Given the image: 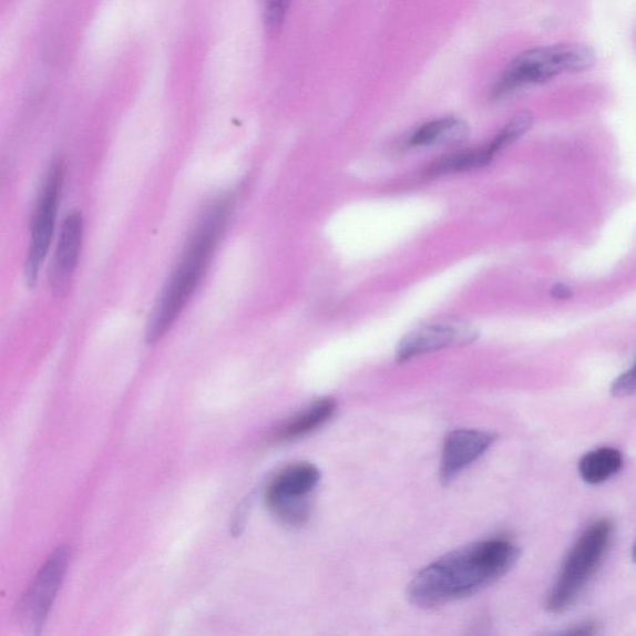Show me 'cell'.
<instances>
[{
  "instance_id": "1",
  "label": "cell",
  "mask_w": 636,
  "mask_h": 636,
  "mask_svg": "<svg viewBox=\"0 0 636 636\" xmlns=\"http://www.w3.org/2000/svg\"><path fill=\"white\" fill-rule=\"evenodd\" d=\"M519 556L517 547L504 540L461 547L420 571L410 583L409 598L420 608H433L469 597L504 577Z\"/></svg>"
},
{
  "instance_id": "2",
  "label": "cell",
  "mask_w": 636,
  "mask_h": 636,
  "mask_svg": "<svg viewBox=\"0 0 636 636\" xmlns=\"http://www.w3.org/2000/svg\"><path fill=\"white\" fill-rule=\"evenodd\" d=\"M234 207L232 196L215 201L204 213L194 230L186 250L164 286L147 325L146 341L153 345L162 340L196 293L207 271L218 242L223 237Z\"/></svg>"
},
{
  "instance_id": "3",
  "label": "cell",
  "mask_w": 636,
  "mask_h": 636,
  "mask_svg": "<svg viewBox=\"0 0 636 636\" xmlns=\"http://www.w3.org/2000/svg\"><path fill=\"white\" fill-rule=\"evenodd\" d=\"M596 64L594 51L578 43H560L523 51L502 71L492 88L500 99L566 75L586 73Z\"/></svg>"
},
{
  "instance_id": "4",
  "label": "cell",
  "mask_w": 636,
  "mask_h": 636,
  "mask_svg": "<svg viewBox=\"0 0 636 636\" xmlns=\"http://www.w3.org/2000/svg\"><path fill=\"white\" fill-rule=\"evenodd\" d=\"M613 526L608 520L594 525L579 538L564 563L561 576L553 588L547 607L553 613H562L572 607L584 587L596 573L607 553Z\"/></svg>"
},
{
  "instance_id": "5",
  "label": "cell",
  "mask_w": 636,
  "mask_h": 636,
  "mask_svg": "<svg viewBox=\"0 0 636 636\" xmlns=\"http://www.w3.org/2000/svg\"><path fill=\"white\" fill-rule=\"evenodd\" d=\"M320 478V471L309 463L285 468L266 490V502L273 514L286 525H302L310 516V495Z\"/></svg>"
},
{
  "instance_id": "6",
  "label": "cell",
  "mask_w": 636,
  "mask_h": 636,
  "mask_svg": "<svg viewBox=\"0 0 636 636\" xmlns=\"http://www.w3.org/2000/svg\"><path fill=\"white\" fill-rule=\"evenodd\" d=\"M64 162L55 160L47 173L43 188L39 194L32 222V239L25 261V276L29 285H34L47 258L55 229L61 187L64 182Z\"/></svg>"
},
{
  "instance_id": "7",
  "label": "cell",
  "mask_w": 636,
  "mask_h": 636,
  "mask_svg": "<svg viewBox=\"0 0 636 636\" xmlns=\"http://www.w3.org/2000/svg\"><path fill=\"white\" fill-rule=\"evenodd\" d=\"M476 338L478 330L473 325L457 318H443L419 326L404 336L398 346L397 358L398 361L404 362L444 348L469 345Z\"/></svg>"
},
{
  "instance_id": "8",
  "label": "cell",
  "mask_w": 636,
  "mask_h": 636,
  "mask_svg": "<svg viewBox=\"0 0 636 636\" xmlns=\"http://www.w3.org/2000/svg\"><path fill=\"white\" fill-rule=\"evenodd\" d=\"M496 437L481 430L461 429L450 433L441 454L440 479L449 484L464 469L484 455Z\"/></svg>"
},
{
  "instance_id": "9",
  "label": "cell",
  "mask_w": 636,
  "mask_h": 636,
  "mask_svg": "<svg viewBox=\"0 0 636 636\" xmlns=\"http://www.w3.org/2000/svg\"><path fill=\"white\" fill-rule=\"evenodd\" d=\"M84 240V219L79 212L69 213L50 269V285L55 294H64L73 279Z\"/></svg>"
},
{
  "instance_id": "10",
  "label": "cell",
  "mask_w": 636,
  "mask_h": 636,
  "mask_svg": "<svg viewBox=\"0 0 636 636\" xmlns=\"http://www.w3.org/2000/svg\"><path fill=\"white\" fill-rule=\"evenodd\" d=\"M68 566V551L59 548L39 572L24 598L23 607L37 628L41 627L53 605Z\"/></svg>"
},
{
  "instance_id": "11",
  "label": "cell",
  "mask_w": 636,
  "mask_h": 636,
  "mask_svg": "<svg viewBox=\"0 0 636 636\" xmlns=\"http://www.w3.org/2000/svg\"><path fill=\"white\" fill-rule=\"evenodd\" d=\"M470 127L463 120L455 117L439 119L425 123L409 136V147H429L439 145H454L469 137Z\"/></svg>"
},
{
  "instance_id": "12",
  "label": "cell",
  "mask_w": 636,
  "mask_h": 636,
  "mask_svg": "<svg viewBox=\"0 0 636 636\" xmlns=\"http://www.w3.org/2000/svg\"><path fill=\"white\" fill-rule=\"evenodd\" d=\"M335 409V400L330 398L316 400V402L304 409L299 414H296L289 423L281 428L278 439L294 440L310 434L332 417Z\"/></svg>"
},
{
  "instance_id": "13",
  "label": "cell",
  "mask_w": 636,
  "mask_h": 636,
  "mask_svg": "<svg viewBox=\"0 0 636 636\" xmlns=\"http://www.w3.org/2000/svg\"><path fill=\"white\" fill-rule=\"evenodd\" d=\"M623 466V457L618 450L602 448L584 455L579 473L588 484L597 485L617 474Z\"/></svg>"
},
{
  "instance_id": "14",
  "label": "cell",
  "mask_w": 636,
  "mask_h": 636,
  "mask_svg": "<svg viewBox=\"0 0 636 636\" xmlns=\"http://www.w3.org/2000/svg\"><path fill=\"white\" fill-rule=\"evenodd\" d=\"M494 156L488 146L479 150H470L454 153V155L441 158L430 167V176H441V174L466 172L486 166Z\"/></svg>"
},
{
  "instance_id": "15",
  "label": "cell",
  "mask_w": 636,
  "mask_h": 636,
  "mask_svg": "<svg viewBox=\"0 0 636 636\" xmlns=\"http://www.w3.org/2000/svg\"><path fill=\"white\" fill-rule=\"evenodd\" d=\"M533 117L529 112H520L514 119H511L507 125L499 132V135L492 140L488 148L492 156L511 146L512 143L520 140L532 127Z\"/></svg>"
},
{
  "instance_id": "16",
  "label": "cell",
  "mask_w": 636,
  "mask_h": 636,
  "mask_svg": "<svg viewBox=\"0 0 636 636\" xmlns=\"http://www.w3.org/2000/svg\"><path fill=\"white\" fill-rule=\"evenodd\" d=\"M291 0H263V14L270 33H278L289 10Z\"/></svg>"
},
{
  "instance_id": "17",
  "label": "cell",
  "mask_w": 636,
  "mask_h": 636,
  "mask_svg": "<svg viewBox=\"0 0 636 636\" xmlns=\"http://www.w3.org/2000/svg\"><path fill=\"white\" fill-rule=\"evenodd\" d=\"M636 392V363L628 372L623 373L615 379L612 386V394L614 397L623 398L628 397Z\"/></svg>"
},
{
  "instance_id": "18",
  "label": "cell",
  "mask_w": 636,
  "mask_h": 636,
  "mask_svg": "<svg viewBox=\"0 0 636 636\" xmlns=\"http://www.w3.org/2000/svg\"><path fill=\"white\" fill-rule=\"evenodd\" d=\"M556 289H557V296L558 297L560 296L567 297L570 295L568 287H566V286L560 285L556 287Z\"/></svg>"
},
{
  "instance_id": "19",
  "label": "cell",
  "mask_w": 636,
  "mask_h": 636,
  "mask_svg": "<svg viewBox=\"0 0 636 636\" xmlns=\"http://www.w3.org/2000/svg\"><path fill=\"white\" fill-rule=\"evenodd\" d=\"M633 558H634V561H635V563H636V541H635V543H634V548H633Z\"/></svg>"
}]
</instances>
